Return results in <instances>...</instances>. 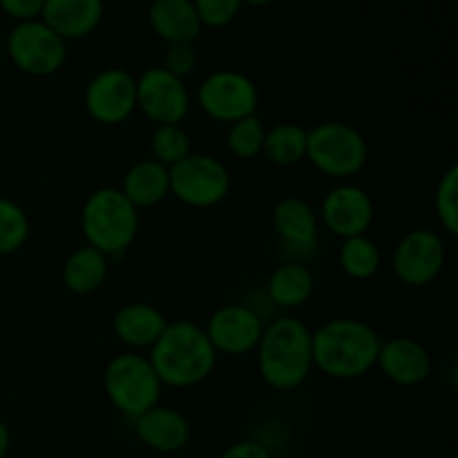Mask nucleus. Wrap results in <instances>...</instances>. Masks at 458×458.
<instances>
[{
    "mask_svg": "<svg viewBox=\"0 0 458 458\" xmlns=\"http://www.w3.org/2000/svg\"><path fill=\"white\" fill-rule=\"evenodd\" d=\"M268 298L280 309H298L311 300L316 291V277L304 264L286 262L268 277Z\"/></svg>",
    "mask_w": 458,
    "mask_h": 458,
    "instance_id": "obj_23",
    "label": "nucleus"
},
{
    "mask_svg": "<svg viewBox=\"0 0 458 458\" xmlns=\"http://www.w3.org/2000/svg\"><path fill=\"white\" fill-rule=\"evenodd\" d=\"M107 258L92 246H79L67 255L63 264V284L76 295H89L101 289L107 280Z\"/></svg>",
    "mask_w": 458,
    "mask_h": 458,
    "instance_id": "obj_22",
    "label": "nucleus"
},
{
    "mask_svg": "<svg viewBox=\"0 0 458 458\" xmlns=\"http://www.w3.org/2000/svg\"><path fill=\"white\" fill-rule=\"evenodd\" d=\"M244 4H253V7H267V4H273L276 0H242Z\"/></svg>",
    "mask_w": 458,
    "mask_h": 458,
    "instance_id": "obj_35",
    "label": "nucleus"
},
{
    "mask_svg": "<svg viewBox=\"0 0 458 458\" xmlns=\"http://www.w3.org/2000/svg\"><path fill=\"white\" fill-rule=\"evenodd\" d=\"M9 450H12V432H9L7 423L0 419V458H7Z\"/></svg>",
    "mask_w": 458,
    "mask_h": 458,
    "instance_id": "obj_34",
    "label": "nucleus"
},
{
    "mask_svg": "<svg viewBox=\"0 0 458 458\" xmlns=\"http://www.w3.org/2000/svg\"><path fill=\"white\" fill-rule=\"evenodd\" d=\"M197 67V52L192 47V43H174L168 45L164 58V70H168L170 74L177 76V79H186L195 72Z\"/></svg>",
    "mask_w": 458,
    "mask_h": 458,
    "instance_id": "obj_31",
    "label": "nucleus"
},
{
    "mask_svg": "<svg viewBox=\"0 0 458 458\" xmlns=\"http://www.w3.org/2000/svg\"><path fill=\"white\" fill-rule=\"evenodd\" d=\"M119 191L128 197V201L137 210L152 208L170 195L168 168L155 159L137 161L123 174V183Z\"/></svg>",
    "mask_w": 458,
    "mask_h": 458,
    "instance_id": "obj_21",
    "label": "nucleus"
},
{
    "mask_svg": "<svg viewBox=\"0 0 458 458\" xmlns=\"http://www.w3.org/2000/svg\"><path fill=\"white\" fill-rule=\"evenodd\" d=\"M165 320L164 313L148 302H130L116 311L112 320L114 335L130 349H150L164 334Z\"/></svg>",
    "mask_w": 458,
    "mask_h": 458,
    "instance_id": "obj_19",
    "label": "nucleus"
},
{
    "mask_svg": "<svg viewBox=\"0 0 458 458\" xmlns=\"http://www.w3.org/2000/svg\"><path fill=\"white\" fill-rule=\"evenodd\" d=\"M134 434L139 441L159 454H174L191 441V420L179 410L155 405L134 419Z\"/></svg>",
    "mask_w": 458,
    "mask_h": 458,
    "instance_id": "obj_16",
    "label": "nucleus"
},
{
    "mask_svg": "<svg viewBox=\"0 0 458 458\" xmlns=\"http://www.w3.org/2000/svg\"><path fill=\"white\" fill-rule=\"evenodd\" d=\"M434 210L441 222L443 231L447 235H458V168L450 165L443 173L441 182H438L437 192H434Z\"/></svg>",
    "mask_w": 458,
    "mask_h": 458,
    "instance_id": "obj_29",
    "label": "nucleus"
},
{
    "mask_svg": "<svg viewBox=\"0 0 458 458\" xmlns=\"http://www.w3.org/2000/svg\"><path fill=\"white\" fill-rule=\"evenodd\" d=\"M45 0H0V9L16 22L40 21Z\"/></svg>",
    "mask_w": 458,
    "mask_h": 458,
    "instance_id": "obj_32",
    "label": "nucleus"
},
{
    "mask_svg": "<svg viewBox=\"0 0 458 458\" xmlns=\"http://www.w3.org/2000/svg\"><path fill=\"white\" fill-rule=\"evenodd\" d=\"M258 103V88L242 72H213L201 81L199 89H197V106L206 116L219 121V123H235L246 116H253Z\"/></svg>",
    "mask_w": 458,
    "mask_h": 458,
    "instance_id": "obj_9",
    "label": "nucleus"
},
{
    "mask_svg": "<svg viewBox=\"0 0 458 458\" xmlns=\"http://www.w3.org/2000/svg\"><path fill=\"white\" fill-rule=\"evenodd\" d=\"M103 389L114 410L128 419H137L161 401L159 376L152 369L148 356L125 352L112 358L103 371Z\"/></svg>",
    "mask_w": 458,
    "mask_h": 458,
    "instance_id": "obj_5",
    "label": "nucleus"
},
{
    "mask_svg": "<svg viewBox=\"0 0 458 458\" xmlns=\"http://www.w3.org/2000/svg\"><path fill=\"white\" fill-rule=\"evenodd\" d=\"M313 331L293 316L264 325L258 343V369L264 383L277 392L298 389L313 369Z\"/></svg>",
    "mask_w": 458,
    "mask_h": 458,
    "instance_id": "obj_3",
    "label": "nucleus"
},
{
    "mask_svg": "<svg viewBox=\"0 0 458 458\" xmlns=\"http://www.w3.org/2000/svg\"><path fill=\"white\" fill-rule=\"evenodd\" d=\"M30 231L31 224L25 208L7 197H0V258L21 250L30 240Z\"/></svg>",
    "mask_w": 458,
    "mask_h": 458,
    "instance_id": "obj_26",
    "label": "nucleus"
},
{
    "mask_svg": "<svg viewBox=\"0 0 458 458\" xmlns=\"http://www.w3.org/2000/svg\"><path fill=\"white\" fill-rule=\"evenodd\" d=\"M148 22L168 45L195 43L201 31L192 0H152L148 7Z\"/></svg>",
    "mask_w": 458,
    "mask_h": 458,
    "instance_id": "obj_18",
    "label": "nucleus"
},
{
    "mask_svg": "<svg viewBox=\"0 0 458 458\" xmlns=\"http://www.w3.org/2000/svg\"><path fill=\"white\" fill-rule=\"evenodd\" d=\"M273 228L277 237L295 249H311L318 242L320 219L302 197H284L273 208Z\"/></svg>",
    "mask_w": 458,
    "mask_h": 458,
    "instance_id": "obj_20",
    "label": "nucleus"
},
{
    "mask_svg": "<svg viewBox=\"0 0 458 458\" xmlns=\"http://www.w3.org/2000/svg\"><path fill=\"white\" fill-rule=\"evenodd\" d=\"M152 159L165 168H173L192 152L191 137L182 125H157L150 137Z\"/></svg>",
    "mask_w": 458,
    "mask_h": 458,
    "instance_id": "obj_27",
    "label": "nucleus"
},
{
    "mask_svg": "<svg viewBox=\"0 0 458 458\" xmlns=\"http://www.w3.org/2000/svg\"><path fill=\"white\" fill-rule=\"evenodd\" d=\"M369 146L352 123L322 121L307 130V161L327 177H353L365 168Z\"/></svg>",
    "mask_w": 458,
    "mask_h": 458,
    "instance_id": "obj_6",
    "label": "nucleus"
},
{
    "mask_svg": "<svg viewBox=\"0 0 458 458\" xmlns=\"http://www.w3.org/2000/svg\"><path fill=\"white\" fill-rule=\"evenodd\" d=\"M376 367L394 385L414 387V385L428 380L429 371H432V358H429V352L419 340L398 335V338H392L380 344Z\"/></svg>",
    "mask_w": 458,
    "mask_h": 458,
    "instance_id": "obj_15",
    "label": "nucleus"
},
{
    "mask_svg": "<svg viewBox=\"0 0 458 458\" xmlns=\"http://www.w3.org/2000/svg\"><path fill=\"white\" fill-rule=\"evenodd\" d=\"M81 228L88 246L106 258H119L137 240L139 210L119 188H97L81 208Z\"/></svg>",
    "mask_w": 458,
    "mask_h": 458,
    "instance_id": "obj_4",
    "label": "nucleus"
},
{
    "mask_svg": "<svg viewBox=\"0 0 458 458\" xmlns=\"http://www.w3.org/2000/svg\"><path fill=\"white\" fill-rule=\"evenodd\" d=\"M85 110L103 125L128 121L137 110V79L121 67L98 72L85 88Z\"/></svg>",
    "mask_w": 458,
    "mask_h": 458,
    "instance_id": "obj_12",
    "label": "nucleus"
},
{
    "mask_svg": "<svg viewBox=\"0 0 458 458\" xmlns=\"http://www.w3.org/2000/svg\"><path fill=\"white\" fill-rule=\"evenodd\" d=\"M338 262L340 268L352 280H369V277H374L378 273L383 255H380L378 244L369 235H356L343 240Z\"/></svg>",
    "mask_w": 458,
    "mask_h": 458,
    "instance_id": "obj_25",
    "label": "nucleus"
},
{
    "mask_svg": "<svg viewBox=\"0 0 458 458\" xmlns=\"http://www.w3.org/2000/svg\"><path fill=\"white\" fill-rule=\"evenodd\" d=\"M7 54L21 72L45 79L65 65L67 43L43 21L16 22L7 36Z\"/></svg>",
    "mask_w": 458,
    "mask_h": 458,
    "instance_id": "obj_8",
    "label": "nucleus"
},
{
    "mask_svg": "<svg viewBox=\"0 0 458 458\" xmlns=\"http://www.w3.org/2000/svg\"><path fill=\"white\" fill-rule=\"evenodd\" d=\"M264 137H267V128L255 114L235 121L226 134L228 152L237 159H253V157L262 155Z\"/></svg>",
    "mask_w": 458,
    "mask_h": 458,
    "instance_id": "obj_28",
    "label": "nucleus"
},
{
    "mask_svg": "<svg viewBox=\"0 0 458 458\" xmlns=\"http://www.w3.org/2000/svg\"><path fill=\"white\" fill-rule=\"evenodd\" d=\"M262 155L273 165H282V168L300 164L307 159V130L291 121L273 125L264 137Z\"/></svg>",
    "mask_w": 458,
    "mask_h": 458,
    "instance_id": "obj_24",
    "label": "nucleus"
},
{
    "mask_svg": "<svg viewBox=\"0 0 458 458\" xmlns=\"http://www.w3.org/2000/svg\"><path fill=\"white\" fill-rule=\"evenodd\" d=\"M170 195L191 208H213L231 192V173L213 155L191 152L168 168Z\"/></svg>",
    "mask_w": 458,
    "mask_h": 458,
    "instance_id": "obj_7",
    "label": "nucleus"
},
{
    "mask_svg": "<svg viewBox=\"0 0 458 458\" xmlns=\"http://www.w3.org/2000/svg\"><path fill=\"white\" fill-rule=\"evenodd\" d=\"M219 458H273L271 452L258 441H237L222 452Z\"/></svg>",
    "mask_w": 458,
    "mask_h": 458,
    "instance_id": "obj_33",
    "label": "nucleus"
},
{
    "mask_svg": "<svg viewBox=\"0 0 458 458\" xmlns=\"http://www.w3.org/2000/svg\"><path fill=\"white\" fill-rule=\"evenodd\" d=\"M204 331L217 353L244 356L258 349L264 322L259 313L246 304H226L210 316Z\"/></svg>",
    "mask_w": 458,
    "mask_h": 458,
    "instance_id": "obj_14",
    "label": "nucleus"
},
{
    "mask_svg": "<svg viewBox=\"0 0 458 458\" xmlns=\"http://www.w3.org/2000/svg\"><path fill=\"white\" fill-rule=\"evenodd\" d=\"M380 344L383 340L367 322L335 318L311 334L313 367L329 378H360L376 367Z\"/></svg>",
    "mask_w": 458,
    "mask_h": 458,
    "instance_id": "obj_2",
    "label": "nucleus"
},
{
    "mask_svg": "<svg viewBox=\"0 0 458 458\" xmlns=\"http://www.w3.org/2000/svg\"><path fill=\"white\" fill-rule=\"evenodd\" d=\"M152 369L161 385L188 389L204 383L217 365V352L210 344L204 327L191 320L168 322L164 334L150 347Z\"/></svg>",
    "mask_w": 458,
    "mask_h": 458,
    "instance_id": "obj_1",
    "label": "nucleus"
},
{
    "mask_svg": "<svg viewBox=\"0 0 458 458\" xmlns=\"http://www.w3.org/2000/svg\"><path fill=\"white\" fill-rule=\"evenodd\" d=\"M376 217L374 199L365 188L356 183H340L325 195L320 206V219L331 235L347 237L367 235Z\"/></svg>",
    "mask_w": 458,
    "mask_h": 458,
    "instance_id": "obj_13",
    "label": "nucleus"
},
{
    "mask_svg": "<svg viewBox=\"0 0 458 458\" xmlns=\"http://www.w3.org/2000/svg\"><path fill=\"white\" fill-rule=\"evenodd\" d=\"M192 4H195L201 27L222 30L240 16V9L244 3L242 0H192Z\"/></svg>",
    "mask_w": 458,
    "mask_h": 458,
    "instance_id": "obj_30",
    "label": "nucleus"
},
{
    "mask_svg": "<svg viewBox=\"0 0 458 458\" xmlns=\"http://www.w3.org/2000/svg\"><path fill=\"white\" fill-rule=\"evenodd\" d=\"M137 107L157 125H179L191 110L183 79L164 67H150L137 79Z\"/></svg>",
    "mask_w": 458,
    "mask_h": 458,
    "instance_id": "obj_11",
    "label": "nucleus"
},
{
    "mask_svg": "<svg viewBox=\"0 0 458 458\" xmlns=\"http://www.w3.org/2000/svg\"><path fill=\"white\" fill-rule=\"evenodd\" d=\"M103 0H45L40 21L63 40L85 38L103 21Z\"/></svg>",
    "mask_w": 458,
    "mask_h": 458,
    "instance_id": "obj_17",
    "label": "nucleus"
},
{
    "mask_svg": "<svg viewBox=\"0 0 458 458\" xmlns=\"http://www.w3.org/2000/svg\"><path fill=\"white\" fill-rule=\"evenodd\" d=\"M447 250L441 235L425 228H414L401 237L392 255V268L407 286H428L441 276Z\"/></svg>",
    "mask_w": 458,
    "mask_h": 458,
    "instance_id": "obj_10",
    "label": "nucleus"
}]
</instances>
